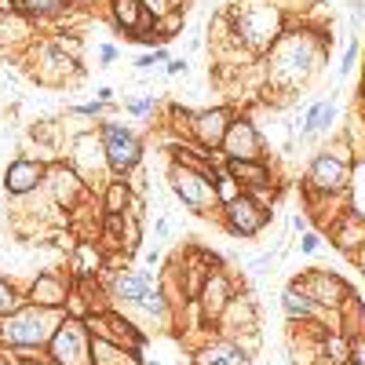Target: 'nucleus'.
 Segmentation results:
<instances>
[{"label": "nucleus", "instance_id": "1", "mask_svg": "<svg viewBox=\"0 0 365 365\" xmlns=\"http://www.w3.org/2000/svg\"><path fill=\"white\" fill-rule=\"evenodd\" d=\"M48 329H51L48 314L37 311V307H29V311L11 314L4 325H0V340L11 344V347H37V344H44L51 336Z\"/></svg>", "mask_w": 365, "mask_h": 365}, {"label": "nucleus", "instance_id": "2", "mask_svg": "<svg viewBox=\"0 0 365 365\" xmlns=\"http://www.w3.org/2000/svg\"><path fill=\"white\" fill-rule=\"evenodd\" d=\"M172 187L182 197V205H190V208H208V205L220 201V190L212 187V179L201 175V172H190V168H175L172 172Z\"/></svg>", "mask_w": 365, "mask_h": 365}, {"label": "nucleus", "instance_id": "3", "mask_svg": "<svg viewBox=\"0 0 365 365\" xmlns=\"http://www.w3.org/2000/svg\"><path fill=\"white\" fill-rule=\"evenodd\" d=\"M106 135V161L117 168V172H132L139 165V139L128 132V128H120V125H106L103 128Z\"/></svg>", "mask_w": 365, "mask_h": 365}, {"label": "nucleus", "instance_id": "4", "mask_svg": "<svg viewBox=\"0 0 365 365\" xmlns=\"http://www.w3.org/2000/svg\"><path fill=\"white\" fill-rule=\"evenodd\" d=\"M51 354L58 365H88V340L77 322H63L51 340Z\"/></svg>", "mask_w": 365, "mask_h": 365}, {"label": "nucleus", "instance_id": "5", "mask_svg": "<svg viewBox=\"0 0 365 365\" xmlns=\"http://www.w3.org/2000/svg\"><path fill=\"white\" fill-rule=\"evenodd\" d=\"M223 146H227L230 161H259V135L249 120H234L223 135Z\"/></svg>", "mask_w": 365, "mask_h": 365}, {"label": "nucleus", "instance_id": "6", "mask_svg": "<svg viewBox=\"0 0 365 365\" xmlns=\"http://www.w3.org/2000/svg\"><path fill=\"white\" fill-rule=\"evenodd\" d=\"M227 220H230V230L234 234H245V237H252L263 223H267V212L252 201V197H234L230 205H227Z\"/></svg>", "mask_w": 365, "mask_h": 365}, {"label": "nucleus", "instance_id": "7", "mask_svg": "<svg viewBox=\"0 0 365 365\" xmlns=\"http://www.w3.org/2000/svg\"><path fill=\"white\" fill-rule=\"evenodd\" d=\"M41 175H44V168L37 165V161H15L8 172H4V187L11 190V194H26V190H34L37 182H41Z\"/></svg>", "mask_w": 365, "mask_h": 365}, {"label": "nucleus", "instance_id": "8", "mask_svg": "<svg viewBox=\"0 0 365 365\" xmlns=\"http://www.w3.org/2000/svg\"><path fill=\"white\" fill-rule=\"evenodd\" d=\"M150 289H154V278H150L146 270H125V274H117V282H113V292L128 303H139Z\"/></svg>", "mask_w": 365, "mask_h": 365}, {"label": "nucleus", "instance_id": "9", "mask_svg": "<svg viewBox=\"0 0 365 365\" xmlns=\"http://www.w3.org/2000/svg\"><path fill=\"white\" fill-rule=\"evenodd\" d=\"M227 110H212V113H201L197 117V125H194V132H197V139L205 143V146H220L223 143V135H227Z\"/></svg>", "mask_w": 365, "mask_h": 365}, {"label": "nucleus", "instance_id": "10", "mask_svg": "<svg viewBox=\"0 0 365 365\" xmlns=\"http://www.w3.org/2000/svg\"><path fill=\"white\" fill-rule=\"evenodd\" d=\"M344 179H347V168L336 158H329V154H322L314 161V168H311V182H318V187H325V190L344 187Z\"/></svg>", "mask_w": 365, "mask_h": 365}, {"label": "nucleus", "instance_id": "11", "mask_svg": "<svg viewBox=\"0 0 365 365\" xmlns=\"http://www.w3.org/2000/svg\"><path fill=\"white\" fill-rule=\"evenodd\" d=\"M230 179H245L249 187H267L270 172L259 161H230Z\"/></svg>", "mask_w": 365, "mask_h": 365}, {"label": "nucleus", "instance_id": "12", "mask_svg": "<svg viewBox=\"0 0 365 365\" xmlns=\"http://www.w3.org/2000/svg\"><path fill=\"white\" fill-rule=\"evenodd\" d=\"M303 292H307L311 299H318V303H332L329 296H332V292H340V282H336V278H329V274H311V282L303 285Z\"/></svg>", "mask_w": 365, "mask_h": 365}, {"label": "nucleus", "instance_id": "13", "mask_svg": "<svg viewBox=\"0 0 365 365\" xmlns=\"http://www.w3.org/2000/svg\"><path fill=\"white\" fill-rule=\"evenodd\" d=\"M139 8H143L139 0H113V15H117V22H120V26H128V29H143L146 15H143Z\"/></svg>", "mask_w": 365, "mask_h": 365}, {"label": "nucleus", "instance_id": "14", "mask_svg": "<svg viewBox=\"0 0 365 365\" xmlns=\"http://www.w3.org/2000/svg\"><path fill=\"white\" fill-rule=\"evenodd\" d=\"M332 117H336V106H332V103H318V106L311 110V117H307V128H303V135H318V132H325Z\"/></svg>", "mask_w": 365, "mask_h": 365}, {"label": "nucleus", "instance_id": "15", "mask_svg": "<svg viewBox=\"0 0 365 365\" xmlns=\"http://www.w3.org/2000/svg\"><path fill=\"white\" fill-rule=\"evenodd\" d=\"M34 299H41L44 307H55V303H63V285H58L55 278H41L34 285Z\"/></svg>", "mask_w": 365, "mask_h": 365}, {"label": "nucleus", "instance_id": "16", "mask_svg": "<svg viewBox=\"0 0 365 365\" xmlns=\"http://www.w3.org/2000/svg\"><path fill=\"white\" fill-rule=\"evenodd\" d=\"M285 311H289L292 318H296V314H299V318H307V314H314V303H311V296L303 292V289H299V292L289 289V292H285Z\"/></svg>", "mask_w": 365, "mask_h": 365}, {"label": "nucleus", "instance_id": "17", "mask_svg": "<svg viewBox=\"0 0 365 365\" xmlns=\"http://www.w3.org/2000/svg\"><path fill=\"white\" fill-rule=\"evenodd\" d=\"M11 4H19L22 11H34V15H55V11H63V0H11Z\"/></svg>", "mask_w": 365, "mask_h": 365}, {"label": "nucleus", "instance_id": "18", "mask_svg": "<svg viewBox=\"0 0 365 365\" xmlns=\"http://www.w3.org/2000/svg\"><path fill=\"white\" fill-rule=\"evenodd\" d=\"M139 307H143V311H150V314H165V299H161V292H158V289H150V292L139 299Z\"/></svg>", "mask_w": 365, "mask_h": 365}, {"label": "nucleus", "instance_id": "19", "mask_svg": "<svg viewBox=\"0 0 365 365\" xmlns=\"http://www.w3.org/2000/svg\"><path fill=\"white\" fill-rule=\"evenodd\" d=\"M318 245H322V237H318V234H311V230H303L299 249H303V252H318Z\"/></svg>", "mask_w": 365, "mask_h": 365}, {"label": "nucleus", "instance_id": "20", "mask_svg": "<svg viewBox=\"0 0 365 365\" xmlns=\"http://www.w3.org/2000/svg\"><path fill=\"white\" fill-rule=\"evenodd\" d=\"M161 58H165V48L154 51V55H143V58H139V70H154V63H161Z\"/></svg>", "mask_w": 365, "mask_h": 365}, {"label": "nucleus", "instance_id": "21", "mask_svg": "<svg viewBox=\"0 0 365 365\" xmlns=\"http://www.w3.org/2000/svg\"><path fill=\"white\" fill-rule=\"evenodd\" d=\"M11 303H15V296H11V289L0 282V311H11Z\"/></svg>", "mask_w": 365, "mask_h": 365}, {"label": "nucleus", "instance_id": "22", "mask_svg": "<svg viewBox=\"0 0 365 365\" xmlns=\"http://www.w3.org/2000/svg\"><path fill=\"white\" fill-rule=\"evenodd\" d=\"M150 106H154V96H150V99H143V103H132L128 110H132V113H146Z\"/></svg>", "mask_w": 365, "mask_h": 365}, {"label": "nucleus", "instance_id": "23", "mask_svg": "<svg viewBox=\"0 0 365 365\" xmlns=\"http://www.w3.org/2000/svg\"><path fill=\"white\" fill-rule=\"evenodd\" d=\"M354 361H358V365H365V340H358V344H354Z\"/></svg>", "mask_w": 365, "mask_h": 365}, {"label": "nucleus", "instance_id": "24", "mask_svg": "<svg viewBox=\"0 0 365 365\" xmlns=\"http://www.w3.org/2000/svg\"><path fill=\"white\" fill-rule=\"evenodd\" d=\"M146 8L158 15V11H165V8H168V0H146Z\"/></svg>", "mask_w": 365, "mask_h": 365}, {"label": "nucleus", "instance_id": "25", "mask_svg": "<svg viewBox=\"0 0 365 365\" xmlns=\"http://www.w3.org/2000/svg\"><path fill=\"white\" fill-rule=\"evenodd\" d=\"M99 58H103V63H113V58H117V51L106 44V48H99Z\"/></svg>", "mask_w": 365, "mask_h": 365}, {"label": "nucleus", "instance_id": "26", "mask_svg": "<svg viewBox=\"0 0 365 365\" xmlns=\"http://www.w3.org/2000/svg\"><path fill=\"white\" fill-rule=\"evenodd\" d=\"M182 70H187V63H182V58H172V63H168V73H182Z\"/></svg>", "mask_w": 365, "mask_h": 365}, {"label": "nucleus", "instance_id": "27", "mask_svg": "<svg viewBox=\"0 0 365 365\" xmlns=\"http://www.w3.org/2000/svg\"><path fill=\"white\" fill-rule=\"evenodd\" d=\"M270 259H274L270 252H267V256H259V259H252V270H263V267H270Z\"/></svg>", "mask_w": 365, "mask_h": 365}, {"label": "nucleus", "instance_id": "28", "mask_svg": "<svg viewBox=\"0 0 365 365\" xmlns=\"http://www.w3.org/2000/svg\"><path fill=\"white\" fill-rule=\"evenodd\" d=\"M113 99V88H99V103H110Z\"/></svg>", "mask_w": 365, "mask_h": 365}, {"label": "nucleus", "instance_id": "29", "mask_svg": "<svg viewBox=\"0 0 365 365\" xmlns=\"http://www.w3.org/2000/svg\"><path fill=\"white\" fill-rule=\"evenodd\" d=\"M103 110V103H88V106H81V113H99Z\"/></svg>", "mask_w": 365, "mask_h": 365}]
</instances>
